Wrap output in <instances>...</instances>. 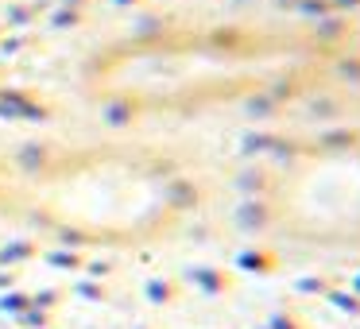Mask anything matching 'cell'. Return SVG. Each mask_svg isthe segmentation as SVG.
Masks as SVG:
<instances>
[{"mask_svg":"<svg viewBox=\"0 0 360 329\" xmlns=\"http://www.w3.org/2000/svg\"><path fill=\"white\" fill-rule=\"evenodd\" d=\"M333 63L337 47L314 27H163L97 51L86 93L128 117H186L302 93Z\"/></svg>","mask_w":360,"mask_h":329,"instance_id":"cell-1","label":"cell"},{"mask_svg":"<svg viewBox=\"0 0 360 329\" xmlns=\"http://www.w3.org/2000/svg\"><path fill=\"white\" fill-rule=\"evenodd\" d=\"M0 190L70 225H143L182 194L174 167L140 148H39L0 159Z\"/></svg>","mask_w":360,"mask_h":329,"instance_id":"cell-2","label":"cell"}]
</instances>
